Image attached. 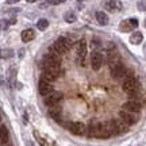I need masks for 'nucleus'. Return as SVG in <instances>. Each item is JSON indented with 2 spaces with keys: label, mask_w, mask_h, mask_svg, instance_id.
Wrapping results in <instances>:
<instances>
[{
  "label": "nucleus",
  "mask_w": 146,
  "mask_h": 146,
  "mask_svg": "<svg viewBox=\"0 0 146 146\" xmlns=\"http://www.w3.org/2000/svg\"><path fill=\"white\" fill-rule=\"evenodd\" d=\"M42 69H43L42 77H45L49 81H54L61 73L60 54L57 52H54L52 47L49 49V54H46L42 60Z\"/></svg>",
  "instance_id": "f257e3e1"
},
{
  "label": "nucleus",
  "mask_w": 146,
  "mask_h": 146,
  "mask_svg": "<svg viewBox=\"0 0 146 146\" xmlns=\"http://www.w3.org/2000/svg\"><path fill=\"white\" fill-rule=\"evenodd\" d=\"M88 135L91 138H110L111 133L108 131V127L106 123H92L88 126Z\"/></svg>",
  "instance_id": "f03ea898"
},
{
  "label": "nucleus",
  "mask_w": 146,
  "mask_h": 146,
  "mask_svg": "<svg viewBox=\"0 0 146 146\" xmlns=\"http://www.w3.org/2000/svg\"><path fill=\"white\" fill-rule=\"evenodd\" d=\"M70 47H72V42L69 41L68 38H65V36H61V38H58L57 41L53 43L52 49L54 52H57L60 56L61 54H65V53H68L70 50Z\"/></svg>",
  "instance_id": "7ed1b4c3"
},
{
  "label": "nucleus",
  "mask_w": 146,
  "mask_h": 146,
  "mask_svg": "<svg viewBox=\"0 0 146 146\" xmlns=\"http://www.w3.org/2000/svg\"><path fill=\"white\" fill-rule=\"evenodd\" d=\"M122 89H123L127 95H131L133 92L139 91V83H138V80H137L133 74H131V76H127V77L123 80Z\"/></svg>",
  "instance_id": "20e7f679"
},
{
  "label": "nucleus",
  "mask_w": 146,
  "mask_h": 146,
  "mask_svg": "<svg viewBox=\"0 0 146 146\" xmlns=\"http://www.w3.org/2000/svg\"><path fill=\"white\" fill-rule=\"evenodd\" d=\"M87 54V42L85 39H80L76 43V58H77V64L78 65H84V58Z\"/></svg>",
  "instance_id": "39448f33"
},
{
  "label": "nucleus",
  "mask_w": 146,
  "mask_h": 146,
  "mask_svg": "<svg viewBox=\"0 0 146 146\" xmlns=\"http://www.w3.org/2000/svg\"><path fill=\"white\" fill-rule=\"evenodd\" d=\"M111 69V76L115 78V80H120V78H126L127 76H131L130 74V70H127V69L122 65V62L118 64V65H115L112 66Z\"/></svg>",
  "instance_id": "423d86ee"
},
{
  "label": "nucleus",
  "mask_w": 146,
  "mask_h": 146,
  "mask_svg": "<svg viewBox=\"0 0 146 146\" xmlns=\"http://www.w3.org/2000/svg\"><path fill=\"white\" fill-rule=\"evenodd\" d=\"M119 118L122 122H125L127 126H131L137 123L138 122V115L134 114V112H129V111H125V110H122L119 112Z\"/></svg>",
  "instance_id": "0eeeda50"
},
{
  "label": "nucleus",
  "mask_w": 146,
  "mask_h": 146,
  "mask_svg": "<svg viewBox=\"0 0 146 146\" xmlns=\"http://www.w3.org/2000/svg\"><path fill=\"white\" fill-rule=\"evenodd\" d=\"M38 89H39V94H41L42 96H47L50 92H53V84H52V81L46 80L45 77H41L39 84H38Z\"/></svg>",
  "instance_id": "6e6552de"
},
{
  "label": "nucleus",
  "mask_w": 146,
  "mask_h": 146,
  "mask_svg": "<svg viewBox=\"0 0 146 146\" xmlns=\"http://www.w3.org/2000/svg\"><path fill=\"white\" fill-rule=\"evenodd\" d=\"M61 100H62V94L61 92H50L47 96H45V104L47 107H52V106L58 104Z\"/></svg>",
  "instance_id": "1a4fd4ad"
},
{
  "label": "nucleus",
  "mask_w": 146,
  "mask_h": 146,
  "mask_svg": "<svg viewBox=\"0 0 146 146\" xmlns=\"http://www.w3.org/2000/svg\"><path fill=\"white\" fill-rule=\"evenodd\" d=\"M69 131H70L72 134H74V135L81 137L87 133V127H85V125L81 123V122H73V123L69 125Z\"/></svg>",
  "instance_id": "9d476101"
},
{
  "label": "nucleus",
  "mask_w": 146,
  "mask_h": 146,
  "mask_svg": "<svg viewBox=\"0 0 146 146\" xmlns=\"http://www.w3.org/2000/svg\"><path fill=\"white\" fill-rule=\"evenodd\" d=\"M103 61H104V58L100 52H94L91 54V65H92L94 70H99L103 65Z\"/></svg>",
  "instance_id": "9b49d317"
},
{
  "label": "nucleus",
  "mask_w": 146,
  "mask_h": 146,
  "mask_svg": "<svg viewBox=\"0 0 146 146\" xmlns=\"http://www.w3.org/2000/svg\"><path fill=\"white\" fill-rule=\"evenodd\" d=\"M142 108V104L139 102H135V100H129L126 102L125 104L122 106V110L125 111H129V112H134V114H138Z\"/></svg>",
  "instance_id": "f8f14e48"
},
{
  "label": "nucleus",
  "mask_w": 146,
  "mask_h": 146,
  "mask_svg": "<svg viewBox=\"0 0 146 146\" xmlns=\"http://www.w3.org/2000/svg\"><path fill=\"white\" fill-rule=\"evenodd\" d=\"M106 8L111 12H116V11H120L122 10V3L119 0H108L106 3Z\"/></svg>",
  "instance_id": "ddd939ff"
},
{
  "label": "nucleus",
  "mask_w": 146,
  "mask_h": 146,
  "mask_svg": "<svg viewBox=\"0 0 146 146\" xmlns=\"http://www.w3.org/2000/svg\"><path fill=\"white\" fill-rule=\"evenodd\" d=\"M10 141V133L5 126H0V145H5Z\"/></svg>",
  "instance_id": "4468645a"
},
{
  "label": "nucleus",
  "mask_w": 146,
  "mask_h": 146,
  "mask_svg": "<svg viewBox=\"0 0 146 146\" xmlns=\"http://www.w3.org/2000/svg\"><path fill=\"white\" fill-rule=\"evenodd\" d=\"M21 36H22V41L23 42H30L35 38V31H34L33 29H26V30L22 31Z\"/></svg>",
  "instance_id": "2eb2a0df"
},
{
  "label": "nucleus",
  "mask_w": 146,
  "mask_h": 146,
  "mask_svg": "<svg viewBox=\"0 0 146 146\" xmlns=\"http://www.w3.org/2000/svg\"><path fill=\"white\" fill-rule=\"evenodd\" d=\"M49 115L52 116L53 119H58V118L62 115V108H61L58 104L52 106V107H50V110H49Z\"/></svg>",
  "instance_id": "dca6fc26"
},
{
  "label": "nucleus",
  "mask_w": 146,
  "mask_h": 146,
  "mask_svg": "<svg viewBox=\"0 0 146 146\" xmlns=\"http://www.w3.org/2000/svg\"><path fill=\"white\" fill-rule=\"evenodd\" d=\"M96 21H98V23H99V25L106 26V25L108 23V16H107V14H106V12L99 11V12H96Z\"/></svg>",
  "instance_id": "f3484780"
},
{
  "label": "nucleus",
  "mask_w": 146,
  "mask_h": 146,
  "mask_svg": "<svg viewBox=\"0 0 146 146\" xmlns=\"http://www.w3.org/2000/svg\"><path fill=\"white\" fill-rule=\"evenodd\" d=\"M142 41H143V35H142V33L135 31V33H133V34H131L130 42L133 43V45H138V43H141Z\"/></svg>",
  "instance_id": "a211bd4d"
},
{
  "label": "nucleus",
  "mask_w": 146,
  "mask_h": 146,
  "mask_svg": "<svg viewBox=\"0 0 146 146\" xmlns=\"http://www.w3.org/2000/svg\"><path fill=\"white\" fill-rule=\"evenodd\" d=\"M133 29H134V27H133V25H131L130 19H127V21L120 22V25H119V30H120V31H123V33H129V31H131Z\"/></svg>",
  "instance_id": "6ab92c4d"
},
{
  "label": "nucleus",
  "mask_w": 146,
  "mask_h": 146,
  "mask_svg": "<svg viewBox=\"0 0 146 146\" xmlns=\"http://www.w3.org/2000/svg\"><path fill=\"white\" fill-rule=\"evenodd\" d=\"M34 137H35V139L38 141V143H39L41 146H52V143H50V142H47L46 139H45V138L38 133V131H34Z\"/></svg>",
  "instance_id": "aec40b11"
},
{
  "label": "nucleus",
  "mask_w": 146,
  "mask_h": 146,
  "mask_svg": "<svg viewBox=\"0 0 146 146\" xmlns=\"http://www.w3.org/2000/svg\"><path fill=\"white\" fill-rule=\"evenodd\" d=\"M36 27L39 30H46L47 27H49V22L46 19H39V21L36 22Z\"/></svg>",
  "instance_id": "412c9836"
},
{
  "label": "nucleus",
  "mask_w": 146,
  "mask_h": 146,
  "mask_svg": "<svg viewBox=\"0 0 146 146\" xmlns=\"http://www.w3.org/2000/svg\"><path fill=\"white\" fill-rule=\"evenodd\" d=\"M64 18H65V21L68 22V23H73V22H76V15H74L73 12H66Z\"/></svg>",
  "instance_id": "4be33fe9"
},
{
  "label": "nucleus",
  "mask_w": 146,
  "mask_h": 146,
  "mask_svg": "<svg viewBox=\"0 0 146 146\" xmlns=\"http://www.w3.org/2000/svg\"><path fill=\"white\" fill-rule=\"evenodd\" d=\"M12 56H14V53H12V50H10V49L1 52V57H12Z\"/></svg>",
  "instance_id": "5701e85b"
},
{
  "label": "nucleus",
  "mask_w": 146,
  "mask_h": 146,
  "mask_svg": "<svg viewBox=\"0 0 146 146\" xmlns=\"http://www.w3.org/2000/svg\"><path fill=\"white\" fill-rule=\"evenodd\" d=\"M138 8L141 11H146V0H141V1L138 3Z\"/></svg>",
  "instance_id": "b1692460"
},
{
  "label": "nucleus",
  "mask_w": 146,
  "mask_h": 146,
  "mask_svg": "<svg viewBox=\"0 0 146 146\" xmlns=\"http://www.w3.org/2000/svg\"><path fill=\"white\" fill-rule=\"evenodd\" d=\"M130 22H131V25H133V27H134V29H137V27H138V21H137L135 18H131Z\"/></svg>",
  "instance_id": "393cba45"
},
{
  "label": "nucleus",
  "mask_w": 146,
  "mask_h": 146,
  "mask_svg": "<svg viewBox=\"0 0 146 146\" xmlns=\"http://www.w3.org/2000/svg\"><path fill=\"white\" fill-rule=\"evenodd\" d=\"M98 46H100V41L95 38L94 41H92V47H98Z\"/></svg>",
  "instance_id": "a878e982"
},
{
  "label": "nucleus",
  "mask_w": 146,
  "mask_h": 146,
  "mask_svg": "<svg viewBox=\"0 0 146 146\" xmlns=\"http://www.w3.org/2000/svg\"><path fill=\"white\" fill-rule=\"evenodd\" d=\"M7 25H8V22L0 21V27H1V29H5V27H7Z\"/></svg>",
  "instance_id": "bb28decb"
},
{
  "label": "nucleus",
  "mask_w": 146,
  "mask_h": 146,
  "mask_svg": "<svg viewBox=\"0 0 146 146\" xmlns=\"http://www.w3.org/2000/svg\"><path fill=\"white\" fill-rule=\"evenodd\" d=\"M62 1H65V0H50L52 4H61Z\"/></svg>",
  "instance_id": "cd10ccee"
},
{
  "label": "nucleus",
  "mask_w": 146,
  "mask_h": 146,
  "mask_svg": "<svg viewBox=\"0 0 146 146\" xmlns=\"http://www.w3.org/2000/svg\"><path fill=\"white\" fill-rule=\"evenodd\" d=\"M18 1H19V0H7V4H15Z\"/></svg>",
  "instance_id": "c85d7f7f"
},
{
  "label": "nucleus",
  "mask_w": 146,
  "mask_h": 146,
  "mask_svg": "<svg viewBox=\"0 0 146 146\" xmlns=\"http://www.w3.org/2000/svg\"><path fill=\"white\" fill-rule=\"evenodd\" d=\"M27 3H34V1H35V0H26Z\"/></svg>",
  "instance_id": "c756f323"
},
{
  "label": "nucleus",
  "mask_w": 146,
  "mask_h": 146,
  "mask_svg": "<svg viewBox=\"0 0 146 146\" xmlns=\"http://www.w3.org/2000/svg\"><path fill=\"white\" fill-rule=\"evenodd\" d=\"M0 57H1V50H0Z\"/></svg>",
  "instance_id": "7c9ffc66"
},
{
  "label": "nucleus",
  "mask_w": 146,
  "mask_h": 146,
  "mask_svg": "<svg viewBox=\"0 0 146 146\" xmlns=\"http://www.w3.org/2000/svg\"><path fill=\"white\" fill-rule=\"evenodd\" d=\"M145 26H146V21H145Z\"/></svg>",
  "instance_id": "2f4dec72"
},
{
  "label": "nucleus",
  "mask_w": 146,
  "mask_h": 146,
  "mask_svg": "<svg viewBox=\"0 0 146 146\" xmlns=\"http://www.w3.org/2000/svg\"><path fill=\"white\" fill-rule=\"evenodd\" d=\"M78 1H83V0H78Z\"/></svg>",
  "instance_id": "473e14b6"
}]
</instances>
